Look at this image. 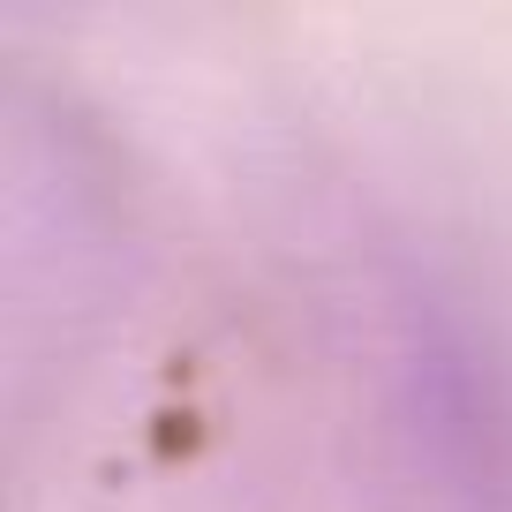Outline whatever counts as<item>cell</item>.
Listing matches in <instances>:
<instances>
[{"instance_id":"6da1fadb","label":"cell","mask_w":512,"mask_h":512,"mask_svg":"<svg viewBox=\"0 0 512 512\" xmlns=\"http://www.w3.org/2000/svg\"><path fill=\"white\" fill-rule=\"evenodd\" d=\"M377 415L407 512H512V377L452 294L415 287L392 309Z\"/></svg>"}]
</instances>
